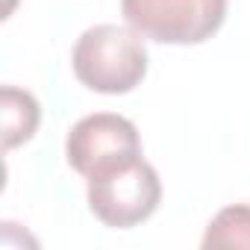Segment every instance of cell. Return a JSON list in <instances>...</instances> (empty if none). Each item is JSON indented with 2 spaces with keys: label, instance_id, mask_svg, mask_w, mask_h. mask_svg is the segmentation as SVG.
<instances>
[{
  "label": "cell",
  "instance_id": "6da1fadb",
  "mask_svg": "<svg viewBox=\"0 0 250 250\" xmlns=\"http://www.w3.org/2000/svg\"><path fill=\"white\" fill-rule=\"evenodd\" d=\"M71 65L85 88L103 94H124L136 88L147 71L145 36L133 27L94 24L77 39Z\"/></svg>",
  "mask_w": 250,
  "mask_h": 250
},
{
  "label": "cell",
  "instance_id": "5b68a950",
  "mask_svg": "<svg viewBox=\"0 0 250 250\" xmlns=\"http://www.w3.org/2000/svg\"><path fill=\"white\" fill-rule=\"evenodd\" d=\"M39 127V100L27 88L3 85L0 88V139L3 147L30 142Z\"/></svg>",
  "mask_w": 250,
  "mask_h": 250
},
{
  "label": "cell",
  "instance_id": "277c9868",
  "mask_svg": "<svg viewBox=\"0 0 250 250\" xmlns=\"http://www.w3.org/2000/svg\"><path fill=\"white\" fill-rule=\"evenodd\" d=\"M65 156L77 174L91 177L142 156V139L130 118L115 112H94L80 118L68 130Z\"/></svg>",
  "mask_w": 250,
  "mask_h": 250
},
{
  "label": "cell",
  "instance_id": "7a4b0ae2",
  "mask_svg": "<svg viewBox=\"0 0 250 250\" xmlns=\"http://www.w3.org/2000/svg\"><path fill=\"white\" fill-rule=\"evenodd\" d=\"M88 180V206L106 227H133L153 215L162 197V183L156 168L136 156L130 162L112 165Z\"/></svg>",
  "mask_w": 250,
  "mask_h": 250
},
{
  "label": "cell",
  "instance_id": "3957f363",
  "mask_svg": "<svg viewBox=\"0 0 250 250\" xmlns=\"http://www.w3.org/2000/svg\"><path fill=\"white\" fill-rule=\"evenodd\" d=\"M121 6L136 33L165 44H197L227 15V0H121Z\"/></svg>",
  "mask_w": 250,
  "mask_h": 250
},
{
  "label": "cell",
  "instance_id": "8992f818",
  "mask_svg": "<svg viewBox=\"0 0 250 250\" xmlns=\"http://www.w3.org/2000/svg\"><path fill=\"white\" fill-rule=\"evenodd\" d=\"M200 244L203 250H212V247H247L250 250V206L247 203L224 206L209 221Z\"/></svg>",
  "mask_w": 250,
  "mask_h": 250
}]
</instances>
